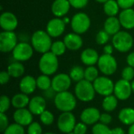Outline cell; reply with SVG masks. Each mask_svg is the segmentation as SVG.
I'll return each mask as SVG.
<instances>
[{
  "instance_id": "83f0119b",
  "label": "cell",
  "mask_w": 134,
  "mask_h": 134,
  "mask_svg": "<svg viewBox=\"0 0 134 134\" xmlns=\"http://www.w3.org/2000/svg\"><path fill=\"white\" fill-rule=\"evenodd\" d=\"M117 0H108L104 3V12L108 16H115L119 11Z\"/></svg>"
},
{
  "instance_id": "9c48e42d",
  "label": "cell",
  "mask_w": 134,
  "mask_h": 134,
  "mask_svg": "<svg viewBox=\"0 0 134 134\" xmlns=\"http://www.w3.org/2000/svg\"><path fill=\"white\" fill-rule=\"evenodd\" d=\"M76 125V119L71 111L62 112L57 120V127L63 133H69L74 131Z\"/></svg>"
},
{
  "instance_id": "d6986e66",
  "label": "cell",
  "mask_w": 134,
  "mask_h": 134,
  "mask_svg": "<svg viewBox=\"0 0 134 134\" xmlns=\"http://www.w3.org/2000/svg\"><path fill=\"white\" fill-rule=\"evenodd\" d=\"M46 99L42 96H35L32 97L28 104V109L33 115H40L46 110Z\"/></svg>"
},
{
  "instance_id": "d590c367",
  "label": "cell",
  "mask_w": 134,
  "mask_h": 134,
  "mask_svg": "<svg viewBox=\"0 0 134 134\" xmlns=\"http://www.w3.org/2000/svg\"><path fill=\"white\" fill-rule=\"evenodd\" d=\"M40 121L45 126H50L54 122V115L48 110H45L40 115Z\"/></svg>"
},
{
  "instance_id": "8fae6325",
  "label": "cell",
  "mask_w": 134,
  "mask_h": 134,
  "mask_svg": "<svg viewBox=\"0 0 134 134\" xmlns=\"http://www.w3.org/2000/svg\"><path fill=\"white\" fill-rule=\"evenodd\" d=\"M13 52V57L16 61H27L31 58L34 52L32 46L27 42H21L17 43Z\"/></svg>"
},
{
  "instance_id": "4dcf8cb0",
  "label": "cell",
  "mask_w": 134,
  "mask_h": 134,
  "mask_svg": "<svg viewBox=\"0 0 134 134\" xmlns=\"http://www.w3.org/2000/svg\"><path fill=\"white\" fill-rule=\"evenodd\" d=\"M37 87L41 90H46L52 86V79L46 75H41L36 79Z\"/></svg>"
},
{
  "instance_id": "f6af8a7d",
  "label": "cell",
  "mask_w": 134,
  "mask_h": 134,
  "mask_svg": "<svg viewBox=\"0 0 134 134\" xmlns=\"http://www.w3.org/2000/svg\"><path fill=\"white\" fill-rule=\"evenodd\" d=\"M121 9H130L134 5V0H117Z\"/></svg>"
},
{
  "instance_id": "277c9868",
  "label": "cell",
  "mask_w": 134,
  "mask_h": 134,
  "mask_svg": "<svg viewBox=\"0 0 134 134\" xmlns=\"http://www.w3.org/2000/svg\"><path fill=\"white\" fill-rule=\"evenodd\" d=\"M75 97L81 101L89 102L94 99L95 97V89L93 82L83 79L75 85Z\"/></svg>"
},
{
  "instance_id": "9a60e30c",
  "label": "cell",
  "mask_w": 134,
  "mask_h": 134,
  "mask_svg": "<svg viewBox=\"0 0 134 134\" xmlns=\"http://www.w3.org/2000/svg\"><path fill=\"white\" fill-rule=\"evenodd\" d=\"M18 25L16 16L11 12L5 11L0 16V27L3 31H13Z\"/></svg>"
},
{
  "instance_id": "9f6ffc18",
  "label": "cell",
  "mask_w": 134,
  "mask_h": 134,
  "mask_svg": "<svg viewBox=\"0 0 134 134\" xmlns=\"http://www.w3.org/2000/svg\"><path fill=\"white\" fill-rule=\"evenodd\" d=\"M43 134H56V133H43Z\"/></svg>"
},
{
  "instance_id": "ffe728a7",
  "label": "cell",
  "mask_w": 134,
  "mask_h": 134,
  "mask_svg": "<svg viewBox=\"0 0 134 134\" xmlns=\"http://www.w3.org/2000/svg\"><path fill=\"white\" fill-rule=\"evenodd\" d=\"M68 0H54L51 5V11L56 17H64L70 10Z\"/></svg>"
},
{
  "instance_id": "816d5d0a",
  "label": "cell",
  "mask_w": 134,
  "mask_h": 134,
  "mask_svg": "<svg viewBox=\"0 0 134 134\" xmlns=\"http://www.w3.org/2000/svg\"><path fill=\"white\" fill-rule=\"evenodd\" d=\"M128 134H134V123L130 126V128L128 130Z\"/></svg>"
},
{
  "instance_id": "ee69618b",
  "label": "cell",
  "mask_w": 134,
  "mask_h": 134,
  "mask_svg": "<svg viewBox=\"0 0 134 134\" xmlns=\"http://www.w3.org/2000/svg\"><path fill=\"white\" fill-rule=\"evenodd\" d=\"M86 132H87V125L86 124H85L82 122L76 123L73 133H75V134H86Z\"/></svg>"
},
{
  "instance_id": "4fadbf2b",
  "label": "cell",
  "mask_w": 134,
  "mask_h": 134,
  "mask_svg": "<svg viewBox=\"0 0 134 134\" xmlns=\"http://www.w3.org/2000/svg\"><path fill=\"white\" fill-rule=\"evenodd\" d=\"M71 81L69 75L65 73L57 74L52 79V87L57 93L68 91L71 85Z\"/></svg>"
},
{
  "instance_id": "db71d44e",
  "label": "cell",
  "mask_w": 134,
  "mask_h": 134,
  "mask_svg": "<svg viewBox=\"0 0 134 134\" xmlns=\"http://www.w3.org/2000/svg\"><path fill=\"white\" fill-rule=\"evenodd\" d=\"M131 82V88H132V91H133V93H134V80H133L132 82Z\"/></svg>"
},
{
  "instance_id": "30bf717a",
  "label": "cell",
  "mask_w": 134,
  "mask_h": 134,
  "mask_svg": "<svg viewBox=\"0 0 134 134\" xmlns=\"http://www.w3.org/2000/svg\"><path fill=\"white\" fill-rule=\"evenodd\" d=\"M17 36L14 31H3L0 33V51L9 53L17 45Z\"/></svg>"
},
{
  "instance_id": "cb8c5ba5",
  "label": "cell",
  "mask_w": 134,
  "mask_h": 134,
  "mask_svg": "<svg viewBox=\"0 0 134 134\" xmlns=\"http://www.w3.org/2000/svg\"><path fill=\"white\" fill-rule=\"evenodd\" d=\"M121 24L119 19L116 16H108L104 24V30L110 35H115L120 31Z\"/></svg>"
},
{
  "instance_id": "e0dca14e",
  "label": "cell",
  "mask_w": 134,
  "mask_h": 134,
  "mask_svg": "<svg viewBox=\"0 0 134 134\" xmlns=\"http://www.w3.org/2000/svg\"><path fill=\"white\" fill-rule=\"evenodd\" d=\"M13 119L16 123L20 126H28L31 122H33V114L29 111V109H16L13 113Z\"/></svg>"
},
{
  "instance_id": "5b68a950",
  "label": "cell",
  "mask_w": 134,
  "mask_h": 134,
  "mask_svg": "<svg viewBox=\"0 0 134 134\" xmlns=\"http://www.w3.org/2000/svg\"><path fill=\"white\" fill-rule=\"evenodd\" d=\"M112 45L119 52L126 53L130 51L133 46V38L129 32L120 31L113 35Z\"/></svg>"
},
{
  "instance_id": "74e56055",
  "label": "cell",
  "mask_w": 134,
  "mask_h": 134,
  "mask_svg": "<svg viewBox=\"0 0 134 134\" xmlns=\"http://www.w3.org/2000/svg\"><path fill=\"white\" fill-rule=\"evenodd\" d=\"M11 104V100L9 98V97L5 95H2L0 97V111L2 113H5Z\"/></svg>"
},
{
  "instance_id": "7a4b0ae2",
  "label": "cell",
  "mask_w": 134,
  "mask_h": 134,
  "mask_svg": "<svg viewBox=\"0 0 134 134\" xmlns=\"http://www.w3.org/2000/svg\"><path fill=\"white\" fill-rule=\"evenodd\" d=\"M59 67L58 58L51 51L43 53L38 61L40 71L46 75H52L57 72Z\"/></svg>"
},
{
  "instance_id": "5bb4252c",
  "label": "cell",
  "mask_w": 134,
  "mask_h": 134,
  "mask_svg": "<svg viewBox=\"0 0 134 134\" xmlns=\"http://www.w3.org/2000/svg\"><path fill=\"white\" fill-rule=\"evenodd\" d=\"M66 24L63 19L55 17L51 19L46 25V31L52 38H57L60 36L65 31Z\"/></svg>"
},
{
  "instance_id": "1f68e13d",
  "label": "cell",
  "mask_w": 134,
  "mask_h": 134,
  "mask_svg": "<svg viewBox=\"0 0 134 134\" xmlns=\"http://www.w3.org/2000/svg\"><path fill=\"white\" fill-rule=\"evenodd\" d=\"M66 49H67V47L64 41H56L53 42L50 51L57 57H59V56L63 55L65 53Z\"/></svg>"
},
{
  "instance_id": "681fc988",
  "label": "cell",
  "mask_w": 134,
  "mask_h": 134,
  "mask_svg": "<svg viewBox=\"0 0 134 134\" xmlns=\"http://www.w3.org/2000/svg\"><path fill=\"white\" fill-rule=\"evenodd\" d=\"M113 49H114V46L113 45H105L104 47V53L105 54H108V55H112L113 53Z\"/></svg>"
},
{
  "instance_id": "11a10c76",
  "label": "cell",
  "mask_w": 134,
  "mask_h": 134,
  "mask_svg": "<svg viewBox=\"0 0 134 134\" xmlns=\"http://www.w3.org/2000/svg\"><path fill=\"white\" fill-rule=\"evenodd\" d=\"M97 2H100V3H105L107 1H108V0H96Z\"/></svg>"
},
{
  "instance_id": "6da1fadb",
  "label": "cell",
  "mask_w": 134,
  "mask_h": 134,
  "mask_svg": "<svg viewBox=\"0 0 134 134\" xmlns=\"http://www.w3.org/2000/svg\"><path fill=\"white\" fill-rule=\"evenodd\" d=\"M51 38L46 31L38 30L35 31L31 38V46L34 50L42 54L50 51L53 44Z\"/></svg>"
},
{
  "instance_id": "e575fe53",
  "label": "cell",
  "mask_w": 134,
  "mask_h": 134,
  "mask_svg": "<svg viewBox=\"0 0 134 134\" xmlns=\"http://www.w3.org/2000/svg\"><path fill=\"white\" fill-rule=\"evenodd\" d=\"M25 131L23 126H20L17 123L10 124L2 134H24Z\"/></svg>"
},
{
  "instance_id": "f1b7e54d",
  "label": "cell",
  "mask_w": 134,
  "mask_h": 134,
  "mask_svg": "<svg viewBox=\"0 0 134 134\" xmlns=\"http://www.w3.org/2000/svg\"><path fill=\"white\" fill-rule=\"evenodd\" d=\"M118 98L115 95H109L104 97L102 102V108L107 112H111L115 110L118 106Z\"/></svg>"
},
{
  "instance_id": "d6a6232c",
  "label": "cell",
  "mask_w": 134,
  "mask_h": 134,
  "mask_svg": "<svg viewBox=\"0 0 134 134\" xmlns=\"http://www.w3.org/2000/svg\"><path fill=\"white\" fill-rule=\"evenodd\" d=\"M99 77V71L94 66H87L85 69V79L93 82Z\"/></svg>"
},
{
  "instance_id": "ab89813d",
  "label": "cell",
  "mask_w": 134,
  "mask_h": 134,
  "mask_svg": "<svg viewBox=\"0 0 134 134\" xmlns=\"http://www.w3.org/2000/svg\"><path fill=\"white\" fill-rule=\"evenodd\" d=\"M27 133V134H43L42 133V128L41 125L37 122H31L28 126Z\"/></svg>"
},
{
  "instance_id": "7c38bea8",
  "label": "cell",
  "mask_w": 134,
  "mask_h": 134,
  "mask_svg": "<svg viewBox=\"0 0 134 134\" xmlns=\"http://www.w3.org/2000/svg\"><path fill=\"white\" fill-rule=\"evenodd\" d=\"M131 82L123 79L118 80L115 83L114 95L120 100H126L129 99L132 94Z\"/></svg>"
},
{
  "instance_id": "7bdbcfd3",
  "label": "cell",
  "mask_w": 134,
  "mask_h": 134,
  "mask_svg": "<svg viewBox=\"0 0 134 134\" xmlns=\"http://www.w3.org/2000/svg\"><path fill=\"white\" fill-rule=\"evenodd\" d=\"M9 119L5 113H0V131L3 133L9 126Z\"/></svg>"
},
{
  "instance_id": "4316f807",
  "label": "cell",
  "mask_w": 134,
  "mask_h": 134,
  "mask_svg": "<svg viewBox=\"0 0 134 134\" xmlns=\"http://www.w3.org/2000/svg\"><path fill=\"white\" fill-rule=\"evenodd\" d=\"M7 71L9 74V75L13 78H19L22 76L25 71L24 66L20 62V61H15L11 63L8 68Z\"/></svg>"
},
{
  "instance_id": "2e32d148",
  "label": "cell",
  "mask_w": 134,
  "mask_h": 134,
  "mask_svg": "<svg viewBox=\"0 0 134 134\" xmlns=\"http://www.w3.org/2000/svg\"><path fill=\"white\" fill-rule=\"evenodd\" d=\"M100 111L96 108H87L84 109L80 115V119L86 125H94L100 121Z\"/></svg>"
},
{
  "instance_id": "f546056e",
  "label": "cell",
  "mask_w": 134,
  "mask_h": 134,
  "mask_svg": "<svg viewBox=\"0 0 134 134\" xmlns=\"http://www.w3.org/2000/svg\"><path fill=\"white\" fill-rule=\"evenodd\" d=\"M69 75L72 81L79 82L85 79V69L79 65L74 66L73 68H71L69 72Z\"/></svg>"
},
{
  "instance_id": "6f0895ef",
  "label": "cell",
  "mask_w": 134,
  "mask_h": 134,
  "mask_svg": "<svg viewBox=\"0 0 134 134\" xmlns=\"http://www.w3.org/2000/svg\"><path fill=\"white\" fill-rule=\"evenodd\" d=\"M67 134H75V133H73V132H72V133H67Z\"/></svg>"
},
{
  "instance_id": "ac0fdd59",
  "label": "cell",
  "mask_w": 134,
  "mask_h": 134,
  "mask_svg": "<svg viewBox=\"0 0 134 134\" xmlns=\"http://www.w3.org/2000/svg\"><path fill=\"white\" fill-rule=\"evenodd\" d=\"M64 42L66 45L67 49L71 51L79 50L83 45V40L80 35L75 32L66 35L64 38Z\"/></svg>"
},
{
  "instance_id": "8d00e7d4",
  "label": "cell",
  "mask_w": 134,
  "mask_h": 134,
  "mask_svg": "<svg viewBox=\"0 0 134 134\" xmlns=\"http://www.w3.org/2000/svg\"><path fill=\"white\" fill-rule=\"evenodd\" d=\"M110 39V35L104 29L97 32L96 35V42L98 45H106Z\"/></svg>"
},
{
  "instance_id": "b9f144b4",
  "label": "cell",
  "mask_w": 134,
  "mask_h": 134,
  "mask_svg": "<svg viewBox=\"0 0 134 134\" xmlns=\"http://www.w3.org/2000/svg\"><path fill=\"white\" fill-rule=\"evenodd\" d=\"M57 94V93L53 90V88L52 86L46 90H43V92H42V97L46 100H54Z\"/></svg>"
},
{
  "instance_id": "f35d334b",
  "label": "cell",
  "mask_w": 134,
  "mask_h": 134,
  "mask_svg": "<svg viewBox=\"0 0 134 134\" xmlns=\"http://www.w3.org/2000/svg\"><path fill=\"white\" fill-rule=\"evenodd\" d=\"M122 78L126 81L131 82L133 81L134 78V68L130 67V66H127L126 68H123L122 71Z\"/></svg>"
},
{
  "instance_id": "d4e9b609",
  "label": "cell",
  "mask_w": 134,
  "mask_h": 134,
  "mask_svg": "<svg viewBox=\"0 0 134 134\" xmlns=\"http://www.w3.org/2000/svg\"><path fill=\"white\" fill-rule=\"evenodd\" d=\"M119 121L126 126H131L134 123V109L132 108H124L119 113Z\"/></svg>"
},
{
  "instance_id": "836d02e7",
  "label": "cell",
  "mask_w": 134,
  "mask_h": 134,
  "mask_svg": "<svg viewBox=\"0 0 134 134\" xmlns=\"http://www.w3.org/2000/svg\"><path fill=\"white\" fill-rule=\"evenodd\" d=\"M93 134H111V130L108 126V125L103 124L101 122L96 123L92 128Z\"/></svg>"
},
{
  "instance_id": "44dd1931",
  "label": "cell",
  "mask_w": 134,
  "mask_h": 134,
  "mask_svg": "<svg viewBox=\"0 0 134 134\" xmlns=\"http://www.w3.org/2000/svg\"><path fill=\"white\" fill-rule=\"evenodd\" d=\"M100 56L97 51L93 48H87L84 49L80 56L81 61L87 66H94L97 64Z\"/></svg>"
},
{
  "instance_id": "603a6c76",
  "label": "cell",
  "mask_w": 134,
  "mask_h": 134,
  "mask_svg": "<svg viewBox=\"0 0 134 134\" xmlns=\"http://www.w3.org/2000/svg\"><path fill=\"white\" fill-rule=\"evenodd\" d=\"M19 87L21 93H24L27 95L31 94L37 88L36 79L31 75H26L21 79Z\"/></svg>"
},
{
  "instance_id": "60d3db41",
  "label": "cell",
  "mask_w": 134,
  "mask_h": 134,
  "mask_svg": "<svg viewBox=\"0 0 134 134\" xmlns=\"http://www.w3.org/2000/svg\"><path fill=\"white\" fill-rule=\"evenodd\" d=\"M68 1L70 2L71 6L75 9L85 8L89 2V0H68Z\"/></svg>"
},
{
  "instance_id": "8992f818",
  "label": "cell",
  "mask_w": 134,
  "mask_h": 134,
  "mask_svg": "<svg viewBox=\"0 0 134 134\" xmlns=\"http://www.w3.org/2000/svg\"><path fill=\"white\" fill-rule=\"evenodd\" d=\"M91 24L90 16L85 13H78L75 14L71 20V27L75 33L82 35L86 33Z\"/></svg>"
},
{
  "instance_id": "484cf974",
  "label": "cell",
  "mask_w": 134,
  "mask_h": 134,
  "mask_svg": "<svg viewBox=\"0 0 134 134\" xmlns=\"http://www.w3.org/2000/svg\"><path fill=\"white\" fill-rule=\"evenodd\" d=\"M29 102L30 99L28 96L24 93H16L11 99V104L16 109L25 108L27 106H28Z\"/></svg>"
},
{
  "instance_id": "c3c4849f",
  "label": "cell",
  "mask_w": 134,
  "mask_h": 134,
  "mask_svg": "<svg viewBox=\"0 0 134 134\" xmlns=\"http://www.w3.org/2000/svg\"><path fill=\"white\" fill-rule=\"evenodd\" d=\"M126 62L129 66L134 68V52L130 53L126 57Z\"/></svg>"
},
{
  "instance_id": "f907efd6",
  "label": "cell",
  "mask_w": 134,
  "mask_h": 134,
  "mask_svg": "<svg viewBox=\"0 0 134 134\" xmlns=\"http://www.w3.org/2000/svg\"><path fill=\"white\" fill-rule=\"evenodd\" d=\"M111 134H126V132L121 127H115L111 130Z\"/></svg>"
},
{
  "instance_id": "52a82bcc",
  "label": "cell",
  "mask_w": 134,
  "mask_h": 134,
  "mask_svg": "<svg viewBox=\"0 0 134 134\" xmlns=\"http://www.w3.org/2000/svg\"><path fill=\"white\" fill-rule=\"evenodd\" d=\"M98 69L105 75H113L118 68V64L116 59L112 55H108L104 53L99 58L97 62Z\"/></svg>"
},
{
  "instance_id": "7402d4cb",
  "label": "cell",
  "mask_w": 134,
  "mask_h": 134,
  "mask_svg": "<svg viewBox=\"0 0 134 134\" xmlns=\"http://www.w3.org/2000/svg\"><path fill=\"white\" fill-rule=\"evenodd\" d=\"M119 21L124 28L127 30H130L134 28V9H122V11L119 13Z\"/></svg>"
},
{
  "instance_id": "bcb514c9",
  "label": "cell",
  "mask_w": 134,
  "mask_h": 134,
  "mask_svg": "<svg viewBox=\"0 0 134 134\" xmlns=\"http://www.w3.org/2000/svg\"><path fill=\"white\" fill-rule=\"evenodd\" d=\"M112 121V117L110 114L108 113H103L100 115V122L103 124L105 125H109Z\"/></svg>"
},
{
  "instance_id": "ba28073f",
  "label": "cell",
  "mask_w": 134,
  "mask_h": 134,
  "mask_svg": "<svg viewBox=\"0 0 134 134\" xmlns=\"http://www.w3.org/2000/svg\"><path fill=\"white\" fill-rule=\"evenodd\" d=\"M93 84L96 93L101 96L107 97L114 93L115 83L107 76H99Z\"/></svg>"
},
{
  "instance_id": "f5cc1de1",
  "label": "cell",
  "mask_w": 134,
  "mask_h": 134,
  "mask_svg": "<svg viewBox=\"0 0 134 134\" xmlns=\"http://www.w3.org/2000/svg\"><path fill=\"white\" fill-rule=\"evenodd\" d=\"M63 20H64V22L65 23V24H68L69 22H71L70 19H69L68 17H66V16L63 18Z\"/></svg>"
},
{
  "instance_id": "3957f363",
  "label": "cell",
  "mask_w": 134,
  "mask_h": 134,
  "mask_svg": "<svg viewBox=\"0 0 134 134\" xmlns=\"http://www.w3.org/2000/svg\"><path fill=\"white\" fill-rule=\"evenodd\" d=\"M53 101L55 107L62 112L72 111L77 104L75 97L68 91L57 93Z\"/></svg>"
},
{
  "instance_id": "7dc6e473",
  "label": "cell",
  "mask_w": 134,
  "mask_h": 134,
  "mask_svg": "<svg viewBox=\"0 0 134 134\" xmlns=\"http://www.w3.org/2000/svg\"><path fill=\"white\" fill-rule=\"evenodd\" d=\"M10 77L11 76L9 75V74L8 73L7 71H1V73H0V82H1V84L2 85L6 84L9 81Z\"/></svg>"
}]
</instances>
